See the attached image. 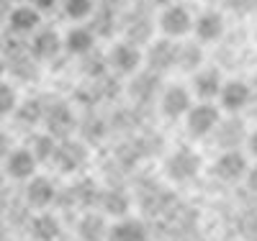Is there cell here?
Here are the masks:
<instances>
[{
	"mask_svg": "<svg viewBox=\"0 0 257 241\" xmlns=\"http://www.w3.org/2000/svg\"><path fill=\"white\" fill-rule=\"evenodd\" d=\"M62 11L70 21H85L95 11V0H62Z\"/></svg>",
	"mask_w": 257,
	"mask_h": 241,
	"instance_id": "4316f807",
	"label": "cell"
},
{
	"mask_svg": "<svg viewBox=\"0 0 257 241\" xmlns=\"http://www.w3.org/2000/svg\"><path fill=\"white\" fill-rule=\"evenodd\" d=\"M16 105H18V90H16L13 85L0 82V118L13 116Z\"/></svg>",
	"mask_w": 257,
	"mask_h": 241,
	"instance_id": "83f0119b",
	"label": "cell"
},
{
	"mask_svg": "<svg viewBox=\"0 0 257 241\" xmlns=\"http://www.w3.org/2000/svg\"><path fill=\"white\" fill-rule=\"evenodd\" d=\"M41 123H47V134H52L54 139H67L70 131L75 128V116L70 111L67 103H54V105H44V118Z\"/></svg>",
	"mask_w": 257,
	"mask_h": 241,
	"instance_id": "7c38bea8",
	"label": "cell"
},
{
	"mask_svg": "<svg viewBox=\"0 0 257 241\" xmlns=\"http://www.w3.org/2000/svg\"><path fill=\"white\" fill-rule=\"evenodd\" d=\"M221 85H224V77H221V72L216 67H201V70L193 72L190 93H193V98H198V100H216Z\"/></svg>",
	"mask_w": 257,
	"mask_h": 241,
	"instance_id": "8fae6325",
	"label": "cell"
},
{
	"mask_svg": "<svg viewBox=\"0 0 257 241\" xmlns=\"http://www.w3.org/2000/svg\"><path fill=\"white\" fill-rule=\"evenodd\" d=\"M31 57L39 62H52L54 57H59L62 52V36L52 29H36L31 34V47H29Z\"/></svg>",
	"mask_w": 257,
	"mask_h": 241,
	"instance_id": "9a60e30c",
	"label": "cell"
},
{
	"mask_svg": "<svg viewBox=\"0 0 257 241\" xmlns=\"http://www.w3.org/2000/svg\"><path fill=\"white\" fill-rule=\"evenodd\" d=\"M3 187H6V174L0 172V192H3Z\"/></svg>",
	"mask_w": 257,
	"mask_h": 241,
	"instance_id": "e575fe53",
	"label": "cell"
},
{
	"mask_svg": "<svg viewBox=\"0 0 257 241\" xmlns=\"http://www.w3.org/2000/svg\"><path fill=\"white\" fill-rule=\"evenodd\" d=\"M59 198L57 185L52 177H44V174H34V177L26 180V203L36 210H47L54 200Z\"/></svg>",
	"mask_w": 257,
	"mask_h": 241,
	"instance_id": "30bf717a",
	"label": "cell"
},
{
	"mask_svg": "<svg viewBox=\"0 0 257 241\" xmlns=\"http://www.w3.org/2000/svg\"><path fill=\"white\" fill-rule=\"evenodd\" d=\"M193 34H196L198 44H213L224 36V16L216 11H206L193 21Z\"/></svg>",
	"mask_w": 257,
	"mask_h": 241,
	"instance_id": "ac0fdd59",
	"label": "cell"
},
{
	"mask_svg": "<svg viewBox=\"0 0 257 241\" xmlns=\"http://www.w3.org/2000/svg\"><path fill=\"white\" fill-rule=\"evenodd\" d=\"M57 141H59V139H54L52 134H36V136L31 139V146H29V149H31V154L36 157L39 164H52Z\"/></svg>",
	"mask_w": 257,
	"mask_h": 241,
	"instance_id": "484cf974",
	"label": "cell"
},
{
	"mask_svg": "<svg viewBox=\"0 0 257 241\" xmlns=\"http://www.w3.org/2000/svg\"><path fill=\"white\" fill-rule=\"evenodd\" d=\"M105 241H152L147 226L137 218H118L105 231Z\"/></svg>",
	"mask_w": 257,
	"mask_h": 241,
	"instance_id": "e0dca14e",
	"label": "cell"
},
{
	"mask_svg": "<svg viewBox=\"0 0 257 241\" xmlns=\"http://www.w3.org/2000/svg\"><path fill=\"white\" fill-rule=\"evenodd\" d=\"M13 116H16V121H18L21 126H29V128H34V126H39V123H41V118H44V103L36 100V98L24 100V103L18 100V105H16Z\"/></svg>",
	"mask_w": 257,
	"mask_h": 241,
	"instance_id": "d4e9b609",
	"label": "cell"
},
{
	"mask_svg": "<svg viewBox=\"0 0 257 241\" xmlns=\"http://www.w3.org/2000/svg\"><path fill=\"white\" fill-rule=\"evenodd\" d=\"M157 26L162 31V36L167 39H183L185 34H190L193 29V16L185 6H178V3H170L165 6V11L160 13V21Z\"/></svg>",
	"mask_w": 257,
	"mask_h": 241,
	"instance_id": "ba28073f",
	"label": "cell"
},
{
	"mask_svg": "<svg viewBox=\"0 0 257 241\" xmlns=\"http://www.w3.org/2000/svg\"><path fill=\"white\" fill-rule=\"evenodd\" d=\"M175 54H178L175 39L162 36L160 41L149 44V52L144 54V62L152 67V72H170V70H175Z\"/></svg>",
	"mask_w": 257,
	"mask_h": 241,
	"instance_id": "4fadbf2b",
	"label": "cell"
},
{
	"mask_svg": "<svg viewBox=\"0 0 257 241\" xmlns=\"http://www.w3.org/2000/svg\"><path fill=\"white\" fill-rule=\"evenodd\" d=\"M105 231H108V223H105V215L95 213V210H85V215L77 223V233L82 241H105Z\"/></svg>",
	"mask_w": 257,
	"mask_h": 241,
	"instance_id": "603a6c76",
	"label": "cell"
},
{
	"mask_svg": "<svg viewBox=\"0 0 257 241\" xmlns=\"http://www.w3.org/2000/svg\"><path fill=\"white\" fill-rule=\"evenodd\" d=\"M93 47H95V31H90L88 26H75L62 36V52H67L72 57L90 54Z\"/></svg>",
	"mask_w": 257,
	"mask_h": 241,
	"instance_id": "d6986e66",
	"label": "cell"
},
{
	"mask_svg": "<svg viewBox=\"0 0 257 241\" xmlns=\"http://www.w3.org/2000/svg\"><path fill=\"white\" fill-rule=\"evenodd\" d=\"M3 75H6V64H3V59H0V82H3Z\"/></svg>",
	"mask_w": 257,
	"mask_h": 241,
	"instance_id": "836d02e7",
	"label": "cell"
},
{
	"mask_svg": "<svg viewBox=\"0 0 257 241\" xmlns=\"http://www.w3.org/2000/svg\"><path fill=\"white\" fill-rule=\"evenodd\" d=\"M211 134L219 141L221 149H237L247 139V126H244L242 118H237V113H229V118L221 116V121L216 123V128H213Z\"/></svg>",
	"mask_w": 257,
	"mask_h": 241,
	"instance_id": "5bb4252c",
	"label": "cell"
},
{
	"mask_svg": "<svg viewBox=\"0 0 257 241\" xmlns=\"http://www.w3.org/2000/svg\"><path fill=\"white\" fill-rule=\"evenodd\" d=\"M59 0H34V8L36 11H52Z\"/></svg>",
	"mask_w": 257,
	"mask_h": 241,
	"instance_id": "1f68e13d",
	"label": "cell"
},
{
	"mask_svg": "<svg viewBox=\"0 0 257 241\" xmlns=\"http://www.w3.org/2000/svg\"><path fill=\"white\" fill-rule=\"evenodd\" d=\"M39 26H41V11H36L34 6H18L8 16V29L18 36H31Z\"/></svg>",
	"mask_w": 257,
	"mask_h": 241,
	"instance_id": "ffe728a7",
	"label": "cell"
},
{
	"mask_svg": "<svg viewBox=\"0 0 257 241\" xmlns=\"http://www.w3.org/2000/svg\"><path fill=\"white\" fill-rule=\"evenodd\" d=\"M98 208L103 210V215L118 221V218H126L128 210H132V198H128V192L121 190V187H108V190H100Z\"/></svg>",
	"mask_w": 257,
	"mask_h": 241,
	"instance_id": "2e32d148",
	"label": "cell"
},
{
	"mask_svg": "<svg viewBox=\"0 0 257 241\" xmlns=\"http://www.w3.org/2000/svg\"><path fill=\"white\" fill-rule=\"evenodd\" d=\"M105 64L121 75H137L144 64V54L134 41H118L105 54Z\"/></svg>",
	"mask_w": 257,
	"mask_h": 241,
	"instance_id": "5b68a950",
	"label": "cell"
},
{
	"mask_svg": "<svg viewBox=\"0 0 257 241\" xmlns=\"http://www.w3.org/2000/svg\"><path fill=\"white\" fill-rule=\"evenodd\" d=\"M72 198V203L77 205V208H82V210H90L95 203H98V195H100V190H98V185L95 182H90V180H80V182H75L70 190H64Z\"/></svg>",
	"mask_w": 257,
	"mask_h": 241,
	"instance_id": "cb8c5ba5",
	"label": "cell"
},
{
	"mask_svg": "<svg viewBox=\"0 0 257 241\" xmlns=\"http://www.w3.org/2000/svg\"><path fill=\"white\" fill-rule=\"evenodd\" d=\"M175 67L185 75H193L196 70L203 67V49L201 44L196 41H185V44H178V54H175Z\"/></svg>",
	"mask_w": 257,
	"mask_h": 241,
	"instance_id": "7402d4cb",
	"label": "cell"
},
{
	"mask_svg": "<svg viewBox=\"0 0 257 241\" xmlns=\"http://www.w3.org/2000/svg\"><path fill=\"white\" fill-rule=\"evenodd\" d=\"M244 182H247V187H249L252 192H257V162L247 167V174H244Z\"/></svg>",
	"mask_w": 257,
	"mask_h": 241,
	"instance_id": "f1b7e54d",
	"label": "cell"
},
{
	"mask_svg": "<svg viewBox=\"0 0 257 241\" xmlns=\"http://www.w3.org/2000/svg\"><path fill=\"white\" fill-rule=\"evenodd\" d=\"M252 95H257V77H254V82H252Z\"/></svg>",
	"mask_w": 257,
	"mask_h": 241,
	"instance_id": "d590c367",
	"label": "cell"
},
{
	"mask_svg": "<svg viewBox=\"0 0 257 241\" xmlns=\"http://www.w3.org/2000/svg\"><path fill=\"white\" fill-rule=\"evenodd\" d=\"M252 100H254L252 85L244 80H224L219 98H216V103L224 113H242L244 108H249Z\"/></svg>",
	"mask_w": 257,
	"mask_h": 241,
	"instance_id": "8992f818",
	"label": "cell"
},
{
	"mask_svg": "<svg viewBox=\"0 0 257 241\" xmlns=\"http://www.w3.org/2000/svg\"><path fill=\"white\" fill-rule=\"evenodd\" d=\"M3 167H6L3 172L8 174L11 180L26 182L29 177H34V174H36L39 162H36V157L31 154L29 146H13V149L8 151V157L3 159Z\"/></svg>",
	"mask_w": 257,
	"mask_h": 241,
	"instance_id": "9c48e42d",
	"label": "cell"
},
{
	"mask_svg": "<svg viewBox=\"0 0 257 241\" xmlns=\"http://www.w3.org/2000/svg\"><path fill=\"white\" fill-rule=\"evenodd\" d=\"M201 169H203V159L193 146H175L165 159V174L175 185H185L190 180H196Z\"/></svg>",
	"mask_w": 257,
	"mask_h": 241,
	"instance_id": "6da1fadb",
	"label": "cell"
},
{
	"mask_svg": "<svg viewBox=\"0 0 257 241\" xmlns=\"http://www.w3.org/2000/svg\"><path fill=\"white\" fill-rule=\"evenodd\" d=\"M190 105H193V93H190V87H185L180 82L167 85L160 95V111L170 121H180L188 113Z\"/></svg>",
	"mask_w": 257,
	"mask_h": 241,
	"instance_id": "52a82bcc",
	"label": "cell"
},
{
	"mask_svg": "<svg viewBox=\"0 0 257 241\" xmlns=\"http://www.w3.org/2000/svg\"><path fill=\"white\" fill-rule=\"evenodd\" d=\"M247 167H249V159H247V154H244L239 146L237 149H224L221 154L213 159L211 174L216 180L226 182V185H234V182H242L244 180Z\"/></svg>",
	"mask_w": 257,
	"mask_h": 241,
	"instance_id": "3957f363",
	"label": "cell"
},
{
	"mask_svg": "<svg viewBox=\"0 0 257 241\" xmlns=\"http://www.w3.org/2000/svg\"><path fill=\"white\" fill-rule=\"evenodd\" d=\"M254 39H257V34H254Z\"/></svg>",
	"mask_w": 257,
	"mask_h": 241,
	"instance_id": "8d00e7d4",
	"label": "cell"
},
{
	"mask_svg": "<svg viewBox=\"0 0 257 241\" xmlns=\"http://www.w3.org/2000/svg\"><path fill=\"white\" fill-rule=\"evenodd\" d=\"M152 3H155V6H162V8H165V6H170V3H173V0H152Z\"/></svg>",
	"mask_w": 257,
	"mask_h": 241,
	"instance_id": "d6a6232c",
	"label": "cell"
},
{
	"mask_svg": "<svg viewBox=\"0 0 257 241\" xmlns=\"http://www.w3.org/2000/svg\"><path fill=\"white\" fill-rule=\"evenodd\" d=\"M52 164L62 172V174H75L80 172L85 164H88V146L75 141V139H59L57 149H54V157Z\"/></svg>",
	"mask_w": 257,
	"mask_h": 241,
	"instance_id": "277c9868",
	"label": "cell"
},
{
	"mask_svg": "<svg viewBox=\"0 0 257 241\" xmlns=\"http://www.w3.org/2000/svg\"><path fill=\"white\" fill-rule=\"evenodd\" d=\"M29 233H31L34 241H57L62 236V223H59V218L54 213L41 210V213H36L31 218Z\"/></svg>",
	"mask_w": 257,
	"mask_h": 241,
	"instance_id": "44dd1931",
	"label": "cell"
},
{
	"mask_svg": "<svg viewBox=\"0 0 257 241\" xmlns=\"http://www.w3.org/2000/svg\"><path fill=\"white\" fill-rule=\"evenodd\" d=\"M13 149V141H11V136L6 134V131H0V162H3L6 157H8V151Z\"/></svg>",
	"mask_w": 257,
	"mask_h": 241,
	"instance_id": "f546056e",
	"label": "cell"
},
{
	"mask_svg": "<svg viewBox=\"0 0 257 241\" xmlns=\"http://www.w3.org/2000/svg\"><path fill=\"white\" fill-rule=\"evenodd\" d=\"M244 144H247V151L257 159V126L252 128V131H247V139H244Z\"/></svg>",
	"mask_w": 257,
	"mask_h": 241,
	"instance_id": "4dcf8cb0",
	"label": "cell"
},
{
	"mask_svg": "<svg viewBox=\"0 0 257 241\" xmlns=\"http://www.w3.org/2000/svg\"><path fill=\"white\" fill-rule=\"evenodd\" d=\"M224 111L219 108L216 100H193V105L188 108V113L183 116L185 118V128L193 139H206L211 136V131L216 128V123L221 121Z\"/></svg>",
	"mask_w": 257,
	"mask_h": 241,
	"instance_id": "7a4b0ae2",
	"label": "cell"
}]
</instances>
